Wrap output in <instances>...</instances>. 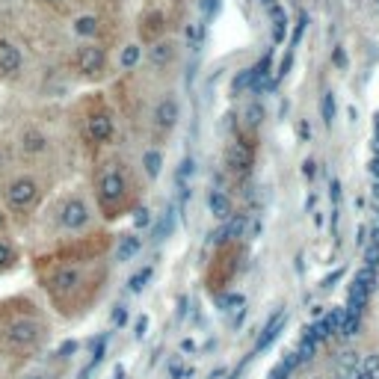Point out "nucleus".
Wrapping results in <instances>:
<instances>
[{"mask_svg": "<svg viewBox=\"0 0 379 379\" xmlns=\"http://www.w3.org/2000/svg\"><path fill=\"white\" fill-rule=\"evenodd\" d=\"M33 270L39 276V287L48 296L51 308L65 320L89 314V308L98 303L107 282L101 249H95L92 243L83 240L62 246L51 255H42V258L33 261Z\"/></svg>", "mask_w": 379, "mask_h": 379, "instance_id": "1", "label": "nucleus"}, {"mask_svg": "<svg viewBox=\"0 0 379 379\" xmlns=\"http://www.w3.org/2000/svg\"><path fill=\"white\" fill-rule=\"evenodd\" d=\"M51 341V323L30 296L0 299V359L27 362Z\"/></svg>", "mask_w": 379, "mask_h": 379, "instance_id": "2", "label": "nucleus"}, {"mask_svg": "<svg viewBox=\"0 0 379 379\" xmlns=\"http://www.w3.org/2000/svg\"><path fill=\"white\" fill-rule=\"evenodd\" d=\"M92 193L104 219L125 217L133 205V181L125 169V163L119 158H107L98 163L92 172Z\"/></svg>", "mask_w": 379, "mask_h": 379, "instance_id": "3", "label": "nucleus"}, {"mask_svg": "<svg viewBox=\"0 0 379 379\" xmlns=\"http://www.w3.org/2000/svg\"><path fill=\"white\" fill-rule=\"evenodd\" d=\"M116 137V119L113 110L107 107L104 98H89L83 104V119H81V140L86 142V149H104Z\"/></svg>", "mask_w": 379, "mask_h": 379, "instance_id": "4", "label": "nucleus"}, {"mask_svg": "<svg viewBox=\"0 0 379 379\" xmlns=\"http://www.w3.org/2000/svg\"><path fill=\"white\" fill-rule=\"evenodd\" d=\"M0 199H3L6 214L24 217L39 205L42 181L39 178H33V175H12V178H6L3 181V187H0Z\"/></svg>", "mask_w": 379, "mask_h": 379, "instance_id": "5", "label": "nucleus"}, {"mask_svg": "<svg viewBox=\"0 0 379 379\" xmlns=\"http://www.w3.org/2000/svg\"><path fill=\"white\" fill-rule=\"evenodd\" d=\"M89 222H92V208H89V202L83 196L69 193L53 205V226H57L60 231L77 234V231L89 228Z\"/></svg>", "mask_w": 379, "mask_h": 379, "instance_id": "6", "label": "nucleus"}, {"mask_svg": "<svg viewBox=\"0 0 379 379\" xmlns=\"http://www.w3.org/2000/svg\"><path fill=\"white\" fill-rule=\"evenodd\" d=\"M74 71L81 77H101L107 69V51L95 42H83L74 48V57H71Z\"/></svg>", "mask_w": 379, "mask_h": 379, "instance_id": "7", "label": "nucleus"}, {"mask_svg": "<svg viewBox=\"0 0 379 379\" xmlns=\"http://www.w3.org/2000/svg\"><path fill=\"white\" fill-rule=\"evenodd\" d=\"M24 71V51L12 39H0V83H9Z\"/></svg>", "mask_w": 379, "mask_h": 379, "instance_id": "8", "label": "nucleus"}, {"mask_svg": "<svg viewBox=\"0 0 379 379\" xmlns=\"http://www.w3.org/2000/svg\"><path fill=\"white\" fill-rule=\"evenodd\" d=\"M18 151L24 154V158H42L44 151L51 149V140H48V133H44L42 128H36V125H27L24 130L18 133Z\"/></svg>", "mask_w": 379, "mask_h": 379, "instance_id": "9", "label": "nucleus"}, {"mask_svg": "<svg viewBox=\"0 0 379 379\" xmlns=\"http://www.w3.org/2000/svg\"><path fill=\"white\" fill-rule=\"evenodd\" d=\"M21 261V249H18V243L15 240H9V237H0V276L9 273V270H15Z\"/></svg>", "mask_w": 379, "mask_h": 379, "instance_id": "10", "label": "nucleus"}, {"mask_svg": "<svg viewBox=\"0 0 379 379\" xmlns=\"http://www.w3.org/2000/svg\"><path fill=\"white\" fill-rule=\"evenodd\" d=\"M178 116V107L172 98H163L160 107H158V113H154V121H158V128H172V121Z\"/></svg>", "mask_w": 379, "mask_h": 379, "instance_id": "11", "label": "nucleus"}, {"mask_svg": "<svg viewBox=\"0 0 379 379\" xmlns=\"http://www.w3.org/2000/svg\"><path fill=\"white\" fill-rule=\"evenodd\" d=\"M74 33H77V36H95V33H98V18L81 15L74 21Z\"/></svg>", "mask_w": 379, "mask_h": 379, "instance_id": "12", "label": "nucleus"}, {"mask_svg": "<svg viewBox=\"0 0 379 379\" xmlns=\"http://www.w3.org/2000/svg\"><path fill=\"white\" fill-rule=\"evenodd\" d=\"M137 249H140V240L137 237H125V240H121V249H119V261H128Z\"/></svg>", "mask_w": 379, "mask_h": 379, "instance_id": "13", "label": "nucleus"}, {"mask_svg": "<svg viewBox=\"0 0 379 379\" xmlns=\"http://www.w3.org/2000/svg\"><path fill=\"white\" fill-rule=\"evenodd\" d=\"M137 57H140V48H133V44H130V48L125 51V57H121V62H125V65H133V62H137Z\"/></svg>", "mask_w": 379, "mask_h": 379, "instance_id": "14", "label": "nucleus"}, {"mask_svg": "<svg viewBox=\"0 0 379 379\" xmlns=\"http://www.w3.org/2000/svg\"><path fill=\"white\" fill-rule=\"evenodd\" d=\"M6 226H9V214H6V210H3V208H0V234H3V231H6Z\"/></svg>", "mask_w": 379, "mask_h": 379, "instance_id": "15", "label": "nucleus"}, {"mask_svg": "<svg viewBox=\"0 0 379 379\" xmlns=\"http://www.w3.org/2000/svg\"><path fill=\"white\" fill-rule=\"evenodd\" d=\"M39 3H44V6H53V9H60V6H65L69 0H39Z\"/></svg>", "mask_w": 379, "mask_h": 379, "instance_id": "16", "label": "nucleus"}]
</instances>
